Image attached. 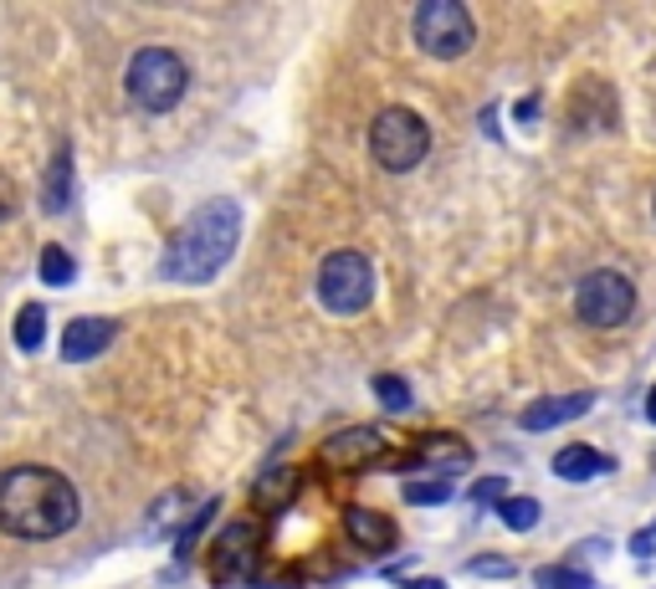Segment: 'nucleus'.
<instances>
[{
    "label": "nucleus",
    "instance_id": "6",
    "mask_svg": "<svg viewBox=\"0 0 656 589\" xmlns=\"http://www.w3.org/2000/svg\"><path fill=\"white\" fill-rule=\"evenodd\" d=\"M319 303L338 318H354V313H365L374 303V262L365 252H329L319 267Z\"/></svg>",
    "mask_w": 656,
    "mask_h": 589
},
{
    "label": "nucleus",
    "instance_id": "15",
    "mask_svg": "<svg viewBox=\"0 0 656 589\" xmlns=\"http://www.w3.org/2000/svg\"><path fill=\"white\" fill-rule=\"evenodd\" d=\"M534 585L539 589H600L595 574H585L580 564H544V569H534Z\"/></svg>",
    "mask_w": 656,
    "mask_h": 589
},
{
    "label": "nucleus",
    "instance_id": "5",
    "mask_svg": "<svg viewBox=\"0 0 656 589\" xmlns=\"http://www.w3.org/2000/svg\"><path fill=\"white\" fill-rule=\"evenodd\" d=\"M410 32H416V47L437 62H452V57H467L472 41H477V21L462 0H426L410 11Z\"/></svg>",
    "mask_w": 656,
    "mask_h": 589
},
{
    "label": "nucleus",
    "instance_id": "27",
    "mask_svg": "<svg viewBox=\"0 0 656 589\" xmlns=\"http://www.w3.org/2000/svg\"><path fill=\"white\" fill-rule=\"evenodd\" d=\"M410 589H446L441 579H410Z\"/></svg>",
    "mask_w": 656,
    "mask_h": 589
},
{
    "label": "nucleus",
    "instance_id": "22",
    "mask_svg": "<svg viewBox=\"0 0 656 589\" xmlns=\"http://www.w3.org/2000/svg\"><path fill=\"white\" fill-rule=\"evenodd\" d=\"M211 518H216V503H205V507H201V513H195V522H190L186 533H180V543H175V554L186 558V554H190V549H195V533H201V528H205V522H211Z\"/></svg>",
    "mask_w": 656,
    "mask_h": 589
},
{
    "label": "nucleus",
    "instance_id": "26",
    "mask_svg": "<svg viewBox=\"0 0 656 589\" xmlns=\"http://www.w3.org/2000/svg\"><path fill=\"white\" fill-rule=\"evenodd\" d=\"M539 118V98H523L518 103V123H534Z\"/></svg>",
    "mask_w": 656,
    "mask_h": 589
},
{
    "label": "nucleus",
    "instance_id": "16",
    "mask_svg": "<svg viewBox=\"0 0 656 589\" xmlns=\"http://www.w3.org/2000/svg\"><path fill=\"white\" fill-rule=\"evenodd\" d=\"M41 338H47V308L41 303H26L16 313V349H41Z\"/></svg>",
    "mask_w": 656,
    "mask_h": 589
},
{
    "label": "nucleus",
    "instance_id": "8",
    "mask_svg": "<svg viewBox=\"0 0 656 589\" xmlns=\"http://www.w3.org/2000/svg\"><path fill=\"white\" fill-rule=\"evenodd\" d=\"M257 549H262V533H257L252 522L220 528L216 543H211V569H216V579H247V574L257 569Z\"/></svg>",
    "mask_w": 656,
    "mask_h": 589
},
{
    "label": "nucleus",
    "instance_id": "17",
    "mask_svg": "<svg viewBox=\"0 0 656 589\" xmlns=\"http://www.w3.org/2000/svg\"><path fill=\"white\" fill-rule=\"evenodd\" d=\"M370 389H374V400L385 405L390 416H405V410H410V385H405L401 374H374Z\"/></svg>",
    "mask_w": 656,
    "mask_h": 589
},
{
    "label": "nucleus",
    "instance_id": "12",
    "mask_svg": "<svg viewBox=\"0 0 656 589\" xmlns=\"http://www.w3.org/2000/svg\"><path fill=\"white\" fill-rule=\"evenodd\" d=\"M344 533H349L359 549H370V554H390V549H395V522H390L380 507H365V503L344 507Z\"/></svg>",
    "mask_w": 656,
    "mask_h": 589
},
{
    "label": "nucleus",
    "instance_id": "11",
    "mask_svg": "<svg viewBox=\"0 0 656 589\" xmlns=\"http://www.w3.org/2000/svg\"><path fill=\"white\" fill-rule=\"evenodd\" d=\"M118 323L108 318H72L68 328H62V359L68 364H87V359H98L108 344H114Z\"/></svg>",
    "mask_w": 656,
    "mask_h": 589
},
{
    "label": "nucleus",
    "instance_id": "21",
    "mask_svg": "<svg viewBox=\"0 0 656 589\" xmlns=\"http://www.w3.org/2000/svg\"><path fill=\"white\" fill-rule=\"evenodd\" d=\"M467 574H482V579H513V558L503 554H477L467 564Z\"/></svg>",
    "mask_w": 656,
    "mask_h": 589
},
{
    "label": "nucleus",
    "instance_id": "10",
    "mask_svg": "<svg viewBox=\"0 0 656 589\" xmlns=\"http://www.w3.org/2000/svg\"><path fill=\"white\" fill-rule=\"evenodd\" d=\"M589 405H595L589 389H574V395H544V400H534L528 410H523L518 425L523 431H554V425H570V421H580V416H589Z\"/></svg>",
    "mask_w": 656,
    "mask_h": 589
},
{
    "label": "nucleus",
    "instance_id": "18",
    "mask_svg": "<svg viewBox=\"0 0 656 589\" xmlns=\"http://www.w3.org/2000/svg\"><path fill=\"white\" fill-rule=\"evenodd\" d=\"M72 277H77L72 252H62V247H41V283H47V287H68Z\"/></svg>",
    "mask_w": 656,
    "mask_h": 589
},
{
    "label": "nucleus",
    "instance_id": "20",
    "mask_svg": "<svg viewBox=\"0 0 656 589\" xmlns=\"http://www.w3.org/2000/svg\"><path fill=\"white\" fill-rule=\"evenodd\" d=\"M539 513L544 507L534 503V497H503V503H498V518H503L513 533H528V528L539 522Z\"/></svg>",
    "mask_w": 656,
    "mask_h": 589
},
{
    "label": "nucleus",
    "instance_id": "23",
    "mask_svg": "<svg viewBox=\"0 0 656 589\" xmlns=\"http://www.w3.org/2000/svg\"><path fill=\"white\" fill-rule=\"evenodd\" d=\"M472 497H477L482 507H488V503H503V497H508V482H503V477H482V482L472 488Z\"/></svg>",
    "mask_w": 656,
    "mask_h": 589
},
{
    "label": "nucleus",
    "instance_id": "14",
    "mask_svg": "<svg viewBox=\"0 0 656 589\" xmlns=\"http://www.w3.org/2000/svg\"><path fill=\"white\" fill-rule=\"evenodd\" d=\"M41 205H47L51 216L72 205V154H68V149L51 159V169H47V190H41Z\"/></svg>",
    "mask_w": 656,
    "mask_h": 589
},
{
    "label": "nucleus",
    "instance_id": "24",
    "mask_svg": "<svg viewBox=\"0 0 656 589\" xmlns=\"http://www.w3.org/2000/svg\"><path fill=\"white\" fill-rule=\"evenodd\" d=\"M631 554H636V558H652L656 554V522H652V528H641L636 539H631Z\"/></svg>",
    "mask_w": 656,
    "mask_h": 589
},
{
    "label": "nucleus",
    "instance_id": "1",
    "mask_svg": "<svg viewBox=\"0 0 656 589\" xmlns=\"http://www.w3.org/2000/svg\"><path fill=\"white\" fill-rule=\"evenodd\" d=\"M83 518L77 488L51 467H11L0 471V528L16 539H62Z\"/></svg>",
    "mask_w": 656,
    "mask_h": 589
},
{
    "label": "nucleus",
    "instance_id": "9",
    "mask_svg": "<svg viewBox=\"0 0 656 589\" xmlns=\"http://www.w3.org/2000/svg\"><path fill=\"white\" fill-rule=\"evenodd\" d=\"M380 446H385V436H380L374 425H344V431H334V436L319 446V461L329 471H359L380 456Z\"/></svg>",
    "mask_w": 656,
    "mask_h": 589
},
{
    "label": "nucleus",
    "instance_id": "19",
    "mask_svg": "<svg viewBox=\"0 0 656 589\" xmlns=\"http://www.w3.org/2000/svg\"><path fill=\"white\" fill-rule=\"evenodd\" d=\"M405 503L410 507H441V503H452V482L446 477H431V482H405Z\"/></svg>",
    "mask_w": 656,
    "mask_h": 589
},
{
    "label": "nucleus",
    "instance_id": "7",
    "mask_svg": "<svg viewBox=\"0 0 656 589\" xmlns=\"http://www.w3.org/2000/svg\"><path fill=\"white\" fill-rule=\"evenodd\" d=\"M636 313V287L631 277L616 267H600L580 277L574 287V318L585 323V328H621L625 318Z\"/></svg>",
    "mask_w": 656,
    "mask_h": 589
},
{
    "label": "nucleus",
    "instance_id": "28",
    "mask_svg": "<svg viewBox=\"0 0 656 589\" xmlns=\"http://www.w3.org/2000/svg\"><path fill=\"white\" fill-rule=\"evenodd\" d=\"M646 421L656 425V385H652V395H646Z\"/></svg>",
    "mask_w": 656,
    "mask_h": 589
},
{
    "label": "nucleus",
    "instance_id": "25",
    "mask_svg": "<svg viewBox=\"0 0 656 589\" xmlns=\"http://www.w3.org/2000/svg\"><path fill=\"white\" fill-rule=\"evenodd\" d=\"M11 211H16V185H11V175L0 169V220L11 216Z\"/></svg>",
    "mask_w": 656,
    "mask_h": 589
},
{
    "label": "nucleus",
    "instance_id": "13",
    "mask_svg": "<svg viewBox=\"0 0 656 589\" xmlns=\"http://www.w3.org/2000/svg\"><path fill=\"white\" fill-rule=\"evenodd\" d=\"M554 477H564V482H589V477H610L616 471V456H606L600 446H559L554 452Z\"/></svg>",
    "mask_w": 656,
    "mask_h": 589
},
{
    "label": "nucleus",
    "instance_id": "2",
    "mask_svg": "<svg viewBox=\"0 0 656 589\" xmlns=\"http://www.w3.org/2000/svg\"><path fill=\"white\" fill-rule=\"evenodd\" d=\"M236 241H241V205L236 201H211L180 226V236L169 241L159 272H165L169 283L201 287L231 262Z\"/></svg>",
    "mask_w": 656,
    "mask_h": 589
},
{
    "label": "nucleus",
    "instance_id": "3",
    "mask_svg": "<svg viewBox=\"0 0 656 589\" xmlns=\"http://www.w3.org/2000/svg\"><path fill=\"white\" fill-rule=\"evenodd\" d=\"M123 83H129V98H134L144 113H169L175 103L186 98L190 68H186V57H180V51L144 47V51H134V57H129Z\"/></svg>",
    "mask_w": 656,
    "mask_h": 589
},
{
    "label": "nucleus",
    "instance_id": "4",
    "mask_svg": "<svg viewBox=\"0 0 656 589\" xmlns=\"http://www.w3.org/2000/svg\"><path fill=\"white\" fill-rule=\"evenodd\" d=\"M431 154V129H426L421 113L410 108H385V113L370 123V159L385 175H410Z\"/></svg>",
    "mask_w": 656,
    "mask_h": 589
}]
</instances>
